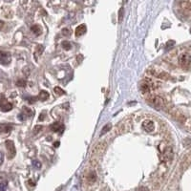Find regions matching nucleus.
<instances>
[{
  "label": "nucleus",
  "instance_id": "obj_1",
  "mask_svg": "<svg viewBox=\"0 0 191 191\" xmlns=\"http://www.w3.org/2000/svg\"><path fill=\"white\" fill-rule=\"evenodd\" d=\"M161 86V83L159 81H156L154 79H150V77H145L144 79L142 80L140 85V89L142 91L143 95H149L152 94L154 91L159 89V87Z\"/></svg>",
  "mask_w": 191,
  "mask_h": 191
},
{
  "label": "nucleus",
  "instance_id": "obj_2",
  "mask_svg": "<svg viewBox=\"0 0 191 191\" xmlns=\"http://www.w3.org/2000/svg\"><path fill=\"white\" fill-rule=\"evenodd\" d=\"M145 99L146 101L149 103V105H151L152 107H154L155 109H158V110H161V109H165L166 108V101L164 97L160 96V95H155V94H149V95L145 96Z\"/></svg>",
  "mask_w": 191,
  "mask_h": 191
},
{
  "label": "nucleus",
  "instance_id": "obj_3",
  "mask_svg": "<svg viewBox=\"0 0 191 191\" xmlns=\"http://www.w3.org/2000/svg\"><path fill=\"white\" fill-rule=\"evenodd\" d=\"M146 75L161 80H168L170 79V75L166 71H164V69L160 68L158 66H150L146 70Z\"/></svg>",
  "mask_w": 191,
  "mask_h": 191
},
{
  "label": "nucleus",
  "instance_id": "obj_4",
  "mask_svg": "<svg viewBox=\"0 0 191 191\" xmlns=\"http://www.w3.org/2000/svg\"><path fill=\"white\" fill-rule=\"evenodd\" d=\"M132 127H133V124H132L131 120H129V118H125V120L120 121V123L116 126L115 132L117 135H123V134L131 131Z\"/></svg>",
  "mask_w": 191,
  "mask_h": 191
},
{
  "label": "nucleus",
  "instance_id": "obj_5",
  "mask_svg": "<svg viewBox=\"0 0 191 191\" xmlns=\"http://www.w3.org/2000/svg\"><path fill=\"white\" fill-rule=\"evenodd\" d=\"M178 64L183 70H188L191 66V55L188 52H181L178 55Z\"/></svg>",
  "mask_w": 191,
  "mask_h": 191
},
{
  "label": "nucleus",
  "instance_id": "obj_6",
  "mask_svg": "<svg viewBox=\"0 0 191 191\" xmlns=\"http://www.w3.org/2000/svg\"><path fill=\"white\" fill-rule=\"evenodd\" d=\"M106 148H107V142H104V140H103V142H99L98 143H96V144L93 146L91 154L93 156L101 155L105 151Z\"/></svg>",
  "mask_w": 191,
  "mask_h": 191
},
{
  "label": "nucleus",
  "instance_id": "obj_7",
  "mask_svg": "<svg viewBox=\"0 0 191 191\" xmlns=\"http://www.w3.org/2000/svg\"><path fill=\"white\" fill-rule=\"evenodd\" d=\"M142 128L147 133H153L156 130V123L150 118H146L142 121Z\"/></svg>",
  "mask_w": 191,
  "mask_h": 191
},
{
  "label": "nucleus",
  "instance_id": "obj_8",
  "mask_svg": "<svg viewBox=\"0 0 191 191\" xmlns=\"http://www.w3.org/2000/svg\"><path fill=\"white\" fill-rule=\"evenodd\" d=\"M5 146L8 150V157L9 159H12L16 154V149H15L14 143L12 140H6Z\"/></svg>",
  "mask_w": 191,
  "mask_h": 191
},
{
  "label": "nucleus",
  "instance_id": "obj_9",
  "mask_svg": "<svg viewBox=\"0 0 191 191\" xmlns=\"http://www.w3.org/2000/svg\"><path fill=\"white\" fill-rule=\"evenodd\" d=\"M11 55L7 52H0V63L3 65H8L11 62Z\"/></svg>",
  "mask_w": 191,
  "mask_h": 191
},
{
  "label": "nucleus",
  "instance_id": "obj_10",
  "mask_svg": "<svg viewBox=\"0 0 191 191\" xmlns=\"http://www.w3.org/2000/svg\"><path fill=\"white\" fill-rule=\"evenodd\" d=\"M86 30H87L86 29V25L81 24V25H79V26H77L75 34H76L77 36H82V34H84L86 33Z\"/></svg>",
  "mask_w": 191,
  "mask_h": 191
},
{
  "label": "nucleus",
  "instance_id": "obj_11",
  "mask_svg": "<svg viewBox=\"0 0 191 191\" xmlns=\"http://www.w3.org/2000/svg\"><path fill=\"white\" fill-rule=\"evenodd\" d=\"M97 181V174L94 171L89 172V174L87 175V181L89 183H95Z\"/></svg>",
  "mask_w": 191,
  "mask_h": 191
},
{
  "label": "nucleus",
  "instance_id": "obj_12",
  "mask_svg": "<svg viewBox=\"0 0 191 191\" xmlns=\"http://www.w3.org/2000/svg\"><path fill=\"white\" fill-rule=\"evenodd\" d=\"M12 129L10 124H0V132L1 133H9Z\"/></svg>",
  "mask_w": 191,
  "mask_h": 191
},
{
  "label": "nucleus",
  "instance_id": "obj_13",
  "mask_svg": "<svg viewBox=\"0 0 191 191\" xmlns=\"http://www.w3.org/2000/svg\"><path fill=\"white\" fill-rule=\"evenodd\" d=\"M12 109V103H2L0 105V110L2 112H8Z\"/></svg>",
  "mask_w": 191,
  "mask_h": 191
},
{
  "label": "nucleus",
  "instance_id": "obj_14",
  "mask_svg": "<svg viewBox=\"0 0 191 191\" xmlns=\"http://www.w3.org/2000/svg\"><path fill=\"white\" fill-rule=\"evenodd\" d=\"M49 97H50V95H49V93L47 92V91H45V90H43V91H41V92L39 93V95H38V99H40V101H46V99H49Z\"/></svg>",
  "mask_w": 191,
  "mask_h": 191
},
{
  "label": "nucleus",
  "instance_id": "obj_15",
  "mask_svg": "<svg viewBox=\"0 0 191 191\" xmlns=\"http://www.w3.org/2000/svg\"><path fill=\"white\" fill-rule=\"evenodd\" d=\"M63 128V126L62 125H60L58 123H53L52 124V126H51V129L54 131V132H58L59 130L60 129H62Z\"/></svg>",
  "mask_w": 191,
  "mask_h": 191
},
{
  "label": "nucleus",
  "instance_id": "obj_16",
  "mask_svg": "<svg viewBox=\"0 0 191 191\" xmlns=\"http://www.w3.org/2000/svg\"><path fill=\"white\" fill-rule=\"evenodd\" d=\"M31 30H32V32L34 34H36V36H38V34H41V29H40V27L38 25H33L32 28H31Z\"/></svg>",
  "mask_w": 191,
  "mask_h": 191
},
{
  "label": "nucleus",
  "instance_id": "obj_17",
  "mask_svg": "<svg viewBox=\"0 0 191 191\" xmlns=\"http://www.w3.org/2000/svg\"><path fill=\"white\" fill-rule=\"evenodd\" d=\"M111 129H112V124H111V123H107L104 127L102 128L101 134V135H104V134H106L107 132H109V131H110Z\"/></svg>",
  "mask_w": 191,
  "mask_h": 191
},
{
  "label": "nucleus",
  "instance_id": "obj_18",
  "mask_svg": "<svg viewBox=\"0 0 191 191\" xmlns=\"http://www.w3.org/2000/svg\"><path fill=\"white\" fill-rule=\"evenodd\" d=\"M61 46H62V48H63L64 50H66V51H69V50L72 48L71 43L69 41H63L61 43Z\"/></svg>",
  "mask_w": 191,
  "mask_h": 191
},
{
  "label": "nucleus",
  "instance_id": "obj_19",
  "mask_svg": "<svg viewBox=\"0 0 191 191\" xmlns=\"http://www.w3.org/2000/svg\"><path fill=\"white\" fill-rule=\"evenodd\" d=\"M54 91H55V93L56 94V95H58V96H61V95H64L65 94V91L63 90V89H61L60 87H58V86H56V87H55V89H54Z\"/></svg>",
  "mask_w": 191,
  "mask_h": 191
},
{
  "label": "nucleus",
  "instance_id": "obj_20",
  "mask_svg": "<svg viewBox=\"0 0 191 191\" xmlns=\"http://www.w3.org/2000/svg\"><path fill=\"white\" fill-rule=\"evenodd\" d=\"M123 15H124V9L120 8V11H118V22H121V21H123Z\"/></svg>",
  "mask_w": 191,
  "mask_h": 191
},
{
  "label": "nucleus",
  "instance_id": "obj_21",
  "mask_svg": "<svg viewBox=\"0 0 191 191\" xmlns=\"http://www.w3.org/2000/svg\"><path fill=\"white\" fill-rule=\"evenodd\" d=\"M26 84H27V82H26V80L25 79H18L17 81H16V85L18 86V87H25L26 86Z\"/></svg>",
  "mask_w": 191,
  "mask_h": 191
},
{
  "label": "nucleus",
  "instance_id": "obj_22",
  "mask_svg": "<svg viewBox=\"0 0 191 191\" xmlns=\"http://www.w3.org/2000/svg\"><path fill=\"white\" fill-rule=\"evenodd\" d=\"M61 34H63L64 36H69L71 34V30L68 29V28H64V29H62Z\"/></svg>",
  "mask_w": 191,
  "mask_h": 191
},
{
  "label": "nucleus",
  "instance_id": "obj_23",
  "mask_svg": "<svg viewBox=\"0 0 191 191\" xmlns=\"http://www.w3.org/2000/svg\"><path fill=\"white\" fill-rule=\"evenodd\" d=\"M6 188H7V181H1L0 183V191H5Z\"/></svg>",
  "mask_w": 191,
  "mask_h": 191
},
{
  "label": "nucleus",
  "instance_id": "obj_24",
  "mask_svg": "<svg viewBox=\"0 0 191 191\" xmlns=\"http://www.w3.org/2000/svg\"><path fill=\"white\" fill-rule=\"evenodd\" d=\"M41 130H42L41 125H37V126H36V127L34 128V135H36V134H38Z\"/></svg>",
  "mask_w": 191,
  "mask_h": 191
},
{
  "label": "nucleus",
  "instance_id": "obj_25",
  "mask_svg": "<svg viewBox=\"0 0 191 191\" xmlns=\"http://www.w3.org/2000/svg\"><path fill=\"white\" fill-rule=\"evenodd\" d=\"M42 52H43V47L41 45H38V46H37V48H36V53H37V55H40L42 54Z\"/></svg>",
  "mask_w": 191,
  "mask_h": 191
},
{
  "label": "nucleus",
  "instance_id": "obj_26",
  "mask_svg": "<svg viewBox=\"0 0 191 191\" xmlns=\"http://www.w3.org/2000/svg\"><path fill=\"white\" fill-rule=\"evenodd\" d=\"M33 164H34V166L36 167V168H40V167H41V164H40V162H38V161H34Z\"/></svg>",
  "mask_w": 191,
  "mask_h": 191
},
{
  "label": "nucleus",
  "instance_id": "obj_27",
  "mask_svg": "<svg viewBox=\"0 0 191 191\" xmlns=\"http://www.w3.org/2000/svg\"><path fill=\"white\" fill-rule=\"evenodd\" d=\"M23 110H24V111H26V112L24 113V114H26L27 116H32L33 113H32V111L30 110V109H28L27 107H23Z\"/></svg>",
  "mask_w": 191,
  "mask_h": 191
},
{
  "label": "nucleus",
  "instance_id": "obj_28",
  "mask_svg": "<svg viewBox=\"0 0 191 191\" xmlns=\"http://www.w3.org/2000/svg\"><path fill=\"white\" fill-rule=\"evenodd\" d=\"M18 118L21 120H25V118H26V115L24 114V113H21V114L18 115Z\"/></svg>",
  "mask_w": 191,
  "mask_h": 191
},
{
  "label": "nucleus",
  "instance_id": "obj_29",
  "mask_svg": "<svg viewBox=\"0 0 191 191\" xmlns=\"http://www.w3.org/2000/svg\"><path fill=\"white\" fill-rule=\"evenodd\" d=\"M3 162H4V153L0 152V165L3 164Z\"/></svg>",
  "mask_w": 191,
  "mask_h": 191
},
{
  "label": "nucleus",
  "instance_id": "obj_30",
  "mask_svg": "<svg viewBox=\"0 0 191 191\" xmlns=\"http://www.w3.org/2000/svg\"><path fill=\"white\" fill-rule=\"evenodd\" d=\"M0 102L1 103H5L6 102V99L3 95H0Z\"/></svg>",
  "mask_w": 191,
  "mask_h": 191
},
{
  "label": "nucleus",
  "instance_id": "obj_31",
  "mask_svg": "<svg viewBox=\"0 0 191 191\" xmlns=\"http://www.w3.org/2000/svg\"><path fill=\"white\" fill-rule=\"evenodd\" d=\"M138 191H149V189L147 188V187L142 186V187H140V188L138 189Z\"/></svg>",
  "mask_w": 191,
  "mask_h": 191
},
{
  "label": "nucleus",
  "instance_id": "obj_32",
  "mask_svg": "<svg viewBox=\"0 0 191 191\" xmlns=\"http://www.w3.org/2000/svg\"><path fill=\"white\" fill-rule=\"evenodd\" d=\"M45 118V113H44V114L42 113V114L39 116V120H43V118Z\"/></svg>",
  "mask_w": 191,
  "mask_h": 191
},
{
  "label": "nucleus",
  "instance_id": "obj_33",
  "mask_svg": "<svg viewBox=\"0 0 191 191\" xmlns=\"http://www.w3.org/2000/svg\"><path fill=\"white\" fill-rule=\"evenodd\" d=\"M54 145H55V147H58L59 145H60V143H59V142H55Z\"/></svg>",
  "mask_w": 191,
  "mask_h": 191
},
{
  "label": "nucleus",
  "instance_id": "obj_34",
  "mask_svg": "<svg viewBox=\"0 0 191 191\" xmlns=\"http://www.w3.org/2000/svg\"><path fill=\"white\" fill-rule=\"evenodd\" d=\"M3 25H4V23H3V22H2V21H1V22H0V30H1V29H2V28H1V27L3 26Z\"/></svg>",
  "mask_w": 191,
  "mask_h": 191
},
{
  "label": "nucleus",
  "instance_id": "obj_35",
  "mask_svg": "<svg viewBox=\"0 0 191 191\" xmlns=\"http://www.w3.org/2000/svg\"><path fill=\"white\" fill-rule=\"evenodd\" d=\"M126 1H127V0H123V3H125V2H126Z\"/></svg>",
  "mask_w": 191,
  "mask_h": 191
}]
</instances>
